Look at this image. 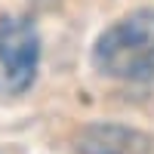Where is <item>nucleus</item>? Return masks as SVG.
Returning a JSON list of instances; mask_svg holds the SVG:
<instances>
[{"instance_id":"7ed1b4c3","label":"nucleus","mask_w":154,"mask_h":154,"mask_svg":"<svg viewBox=\"0 0 154 154\" xmlns=\"http://www.w3.org/2000/svg\"><path fill=\"white\" fill-rule=\"evenodd\" d=\"M80 154H151L154 139L123 123H89L77 136Z\"/></svg>"},{"instance_id":"f257e3e1","label":"nucleus","mask_w":154,"mask_h":154,"mask_svg":"<svg viewBox=\"0 0 154 154\" xmlns=\"http://www.w3.org/2000/svg\"><path fill=\"white\" fill-rule=\"evenodd\" d=\"M93 65L123 83L154 80V9H133L108 25L93 46Z\"/></svg>"},{"instance_id":"f03ea898","label":"nucleus","mask_w":154,"mask_h":154,"mask_svg":"<svg viewBox=\"0 0 154 154\" xmlns=\"http://www.w3.org/2000/svg\"><path fill=\"white\" fill-rule=\"evenodd\" d=\"M40 68V34L25 16L0 19V96L25 93Z\"/></svg>"}]
</instances>
